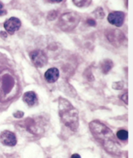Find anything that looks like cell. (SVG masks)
Returning <instances> with one entry per match:
<instances>
[{
    "mask_svg": "<svg viewBox=\"0 0 133 158\" xmlns=\"http://www.w3.org/2000/svg\"><path fill=\"white\" fill-rule=\"evenodd\" d=\"M71 157L72 158H80L81 157H80V156L78 155V154H74V155L71 156Z\"/></svg>",
    "mask_w": 133,
    "mask_h": 158,
    "instance_id": "cell-21",
    "label": "cell"
},
{
    "mask_svg": "<svg viewBox=\"0 0 133 158\" xmlns=\"http://www.w3.org/2000/svg\"><path fill=\"white\" fill-rule=\"evenodd\" d=\"M60 76L59 71L57 68L52 67L48 69L44 74V78L49 83H54L58 80Z\"/></svg>",
    "mask_w": 133,
    "mask_h": 158,
    "instance_id": "cell-9",
    "label": "cell"
},
{
    "mask_svg": "<svg viewBox=\"0 0 133 158\" xmlns=\"http://www.w3.org/2000/svg\"><path fill=\"white\" fill-rule=\"evenodd\" d=\"M90 127L95 137L101 141L104 144L105 143L106 144L118 143L114 141V136L112 131L102 123L98 122V121H94L90 123Z\"/></svg>",
    "mask_w": 133,
    "mask_h": 158,
    "instance_id": "cell-2",
    "label": "cell"
},
{
    "mask_svg": "<svg viewBox=\"0 0 133 158\" xmlns=\"http://www.w3.org/2000/svg\"><path fill=\"white\" fill-rule=\"evenodd\" d=\"M23 114H24V113L23 112V111H16V112L14 113L13 116H14V117H15V118H21V117H23Z\"/></svg>",
    "mask_w": 133,
    "mask_h": 158,
    "instance_id": "cell-17",
    "label": "cell"
},
{
    "mask_svg": "<svg viewBox=\"0 0 133 158\" xmlns=\"http://www.w3.org/2000/svg\"><path fill=\"white\" fill-rule=\"evenodd\" d=\"M116 136L122 141H126L128 139V132L125 130H120L116 133Z\"/></svg>",
    "mask_w": 133,
    "mask_h": 158,
    "instance_id": "cell-12",
    "label": "cell"
},
{
    "mask_svg": "<svg viewBox=\"0 0 133 158\" xmlns=\"http://www.w3.org/2000/svg\"><path fill=\"white\" fill-rule=\"evenodd\" d=\"M125 18V15L123 12L116 11L109 13L108 15V21L111 24L116 27H120L123 25Z\"/></svg>",
    "mask_w": 133,
    "mask_h": 158,
    "instance_id": "cell-8",
    "label": "cell"
},
{
    "mask_svg": "<svg viewBox=\"0 0 133 158\" xmlns=\"http://www.w3.org/2000/svg\"><path fill=\"white\" fill-rule=\"evenodd\" d=\"M31 61L38 68H42L47 64V57L43 51L36 50L30 52Z\"/></svg>",
    "mask_w": 133,
    "mask_h": 158,
    "instance_id": "cell-4",
    "label": "cell"
},
{
    "mask_svg": "<svg viewBox=\"0 0 133 158\" xmlns=\"http://www.w3.org/2000/svg\"><path fill=\"white\" fill-rule=\"evenodd\" d=\"M87 24H89V25L91 26H96L95 21L94 20H92V19H89V20H87Z\"/></svg>",
    "mask_w": 133,
    "mask_h": 158,
    "instance_id": "cell-18",
    "label": "cell"
},
{
    "mask_svg": "<svg viewBox=\"0 0 133 158\" xmlns=\"http://www.w3.org/2000/svg\"><path fill=\"white\" fill-rule=\"evenodd\" d=\"M21 26V22L19 18L11 17L4 23V27L6 31L10 34H13L15 31H18Z\"/></svg>",
    "mask_w": 133,
    "mask_h": 158,
    "instance_id": "cell-6",
    "label": "cell"
},
{
    "mask_svg": "<svg viewBox=\"0 0 133 158\" xmlns=\"http://www.w3.org/2000/svg\"><path fill=\"white\" fill-rule=\"evenodd\" d=\"M7 10L4 8V5L2 4V2H0V16H3L7 14Z\"/></svg>",
    "mask_w": 133,
    "mask_h": 158,
    "instance_id": "cell-16",
    "label": "cell"
},
{
    "mask_svg": "<svg viewBox=\"0 0 133 158\" xmlns=\"http://www.w3.org/2000/svg\"><path fill=\"white\" fill-rule=\"evenodd\" d=\"M60 116L66 126L75 131L79 126L78 111L67 100L60 102Z\"/></svg>",
    "mask_w": 133,
    "mask_h": 158,
    "instance_id": "cell-1",
    "label": "cell"
},
{
    "mask_svg": "<svg viewBox=\"0 0 133 158\" xmlns=\"http://www.w3.org/2000/svg\"><path fill=\"white\" fill-rule=\"evenodd\" d=\"M23 100L28 106H32L38 103V98L37 94L33 91H28L24 94Z\"/></svg>",
    "mask_w": 133,
    "mask_h": 158,
    "instance_id": "cell-10",
    "label": "cell"
},
{
    "mask_svg": "<svg viewBox=\"0 0 133 158\" xmlns=\"http://www.w3.org/2000/svg\"><path fill=\"white\" fill-rule=\"evenodd\" d=\"M57 15H58L57 11H55V10L50 11V13H48L47 19L49 20V21H52V20H55V18H57Z\"/></svg>",
    "mask_w": 133,
    "mask_h": 158,
    "instance_id": "cell-15",
    "label": "cell"
},
{
    "mask_svg": "<svg viewBox=\"0 0 133 158\" xmlns=\"http://www.w3.org/2000/svg\"><path fill=\"white\" fill-rule=\"evenodd\" d=\"M0 141L7 147H14L17 143V138L14 133L10 131H5L0 134Z\"/></svg>",
    "mask_w": 133,
    "mask_h": 158,
    "instance_id": "cell-7",
    "label": "cell"
},
{
    "mask_svg": "<svg viewBox=\"0 0 133 158\" xmlns=\"http://www.w3.org/2000/svg\"><path fill=\"white\" fill-rule=\"evenodd\" d=\"M106 34L111 43L116 47L120 46L125 40V36L123 32L118 29H111L109 31L106 32Z\"/></svg>",
    "mask_w": 133,
    "mask_h": 158,
    "instance_id": "cell-5",
    "label": "cell"
},
{
    "mask_svg": "<svg viewBox=\"0 0 133 158\" xmlns=\"http://www.w3.org/2000/svg\"><path fill=\"white\" fill-rule=\"evenodd\" d=\"M122 98H122V100L124 101V103L127 104H128V100H127V98H128V95H127V94L122 95Z\"/></svg>",
    "mask_w": 133,
    "mask_h": 158,
    "instance_id": "cell-19",
    "label": "cell"
},
{
    "mask_svg": "<svg viewBox=\"0 0 133 158\" xmlns=\"http://www.w3.org/2000/svg\"><path fill=\"white\" fill-rule=\"evenodd\" d=\"M0 36H1V37L2 38V39H5L7 36V34L5 31H1L0 32Z\"/></svg>",
    "mask_w": 133,
    "mask_h": 158,
    "instance_id": "cell-20",
    "label": "cell"
},
{
    "mask_svg": "<svg viewBox=\"0 0 133 158\" xmlns=\"http://www.w3.org/2000/svg\"><path fill=\"white\" fill-rule=\"evenodd\" d=\"M112 67H113V63L111 60L106 59L102 63L101 69H102L103 72L104 74H106V73L109 72V71L112 69Z\"/></svg>",
    "mask_w": 133,
    "mask_h": 158,
    "instance_id": "cell-11",
    "label": "cell"
},
{
    "mask_svg": "<svg viewBox=\"0 0 133 158\" xmlns=\"http://www.w3.org/2000/svg\"><path fill=\"white\" fill-rule=\"evenodd\" d=\"M94 14L95 18H98V19H102V18H103L105 16V13L101 7L97 8L96 10L94 12Z\"/></svg>",
    "mask_w": 133,
    "mask_h": 158,
    "instance_id": "cell-13",
    "label": "cell"
},
{
    "mask_svg": "<svg viewBox=\"0 0 133 158\" xmlns=\"http://www.w3.org/2000/svg\"><path fill=\"white\" fill-rule=\"evenodd\" d=\"M73 2L75 3V5L78 6L79 7H83L90 5V3H91V1H84V0H82V1L76 0V1H74V0Z\"/></svg>",
    "mask_w": 133,
    "mask_h": 158,
    "instance_id": "cell-14",
    "label": "cell"
},
{
    "mask_svg": "<svg viewBox=\"0 0 133 158\" xmlns=\"http://www.w3.org/2000/svg\"><path fill=\"white\" fill-rule=\"evenodd\" d=\"M80 17L75 12H68L60 16L59 26L63 31H71L75 29L79 23Z\"/></svg>",
    "mask_w": 133,
    "mask_h": 158,
    "instance_id": "cell-3",
    "label": "cell"
}]
</instances>
